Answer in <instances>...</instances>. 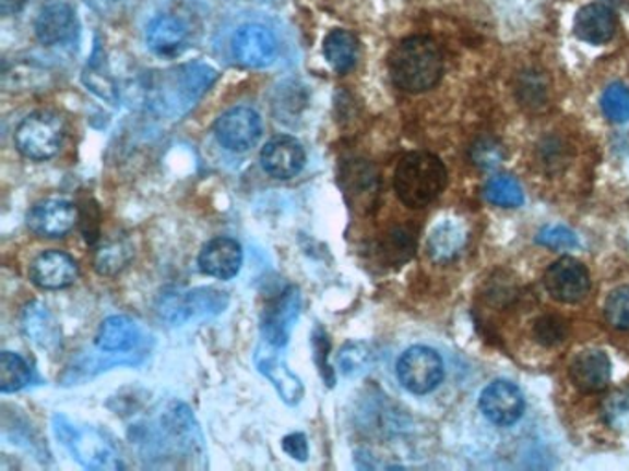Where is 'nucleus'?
Instances as JSON below:
<instances>
[{
    "instance_id": "nucleus-1",
    "label": "nucleus",
    "mask_w": 629,
    "mask_h": 471,
    "mask_svg": "<svg viewBox=\"0 0 629 471\" xmlns=\"http://www.w3.org/2000/svg\"><path fill=\"white\" fill-rule=\"evenodd\" d=\"M130 436L146 459L181 457L198 468H202V464L197 460L205 459V444L200 425L189 407L181 401H168L167 406L161 407L154 419L135 425Z\"/></svg>"
},
{
    "instance_id": "nucleus-2",
    "label": "nucleus",
    "mask_w": 629,
    "mask_h": 471,
    "mask_svg": "<svg viewBox=\"0 0 629 471\" xmlns=\"http://www.w3.org/2000/svg\"><path fill=\"white\" fill-rule=\"evenodd\" d=\"M388 67L395 87L419 95L436 87L443 76V53L432 37H406L393 48Z\"/></svg>"
},
{
    "instance_id": "nucleus-3",
    "label": "nucleus",
    "mask_w": 629,
    "mask_h": 471,
    "mask_svg": "<svg viewBox=\"0 0 629 471\" xmlns=\"http://www.w3.org/2000/svg\"><path fill=\"white\" fill-rule=\"evenodd\" d=\"M218 80V72L205 63H187L173 71L163 72L159 82L150 90L152 106L168 117H181L189 112L197 101L207 93Z\"/></svg>"
},
{
    "instance_id": "nucleus-4",
    "label": "nucleus",
    "mask_w": 629,
    "mask_h": 471,
    "mask_svg": "<svg viewBox=\"0 0 629 471\" xmlns=\"http://www.w3.org/2000/svg\"><path fill=\"white\" fill-rule=\"evenodd\" d=\"M393 186L403 205L425 208L447 186V168L440 157L428 152H412L399 160Z\"/></svg>"
},
{
    "instance_id": "nucleus-5",
    "label": "nucleus",
    "mask_w": 629,
    "mask_h": 471,
    "mask_svg": "<svg viewBox=\"0 0 629 471\" xmlns=\"http://www.w3.org/2000/svg\"><path fill=\"white\" fill-rule=\"evenodd\" d=\"M52 430L56 438L69 449L74 460L87 470L115 471L124 468L117 446L95 427L74 424L63 414H56Z\"/></svg>"
},
{
    "instance_id": "nucleus-6",
    "label": "nucleus",
    "mask_w": 629,
    "mask_h": 471,
    "mask_svg": "<svg viewBox=\"0 0 629 471\" xmlns=\"http://www.w3.org/2000/svg\"><path fill=\"white\" fill-rule=\"evenodd\" d=\"M229 306V294L214 288L168 291L159 301V315L173 326L216 317Z\"/></svg>"
},
{
    "instance_id": "nucleus-7",
    "label": "nucleus",
    "mask_w": 629,
    "mask_h": 471,
    "mask_svg": "<svg viewBox=\"0 0 629 471\" xmlns=\"http://www.w3.org/2000/svg\"><path fill=\"white\" fill-rule=\"evenodd\" d=\"M66 136V122L52 111L32 112L15 130V146L32 160L52 159Z\"/></svg>"
},
{
    "instance_id": "nucleus-8",
    "label": "nucleus",
    "mask_w": 629,
    "mask_h": 471,
    "mask_svg": "<svg viewBox=\"0 0 629 471\" xmlns=\"http://www.w3.org/2000/svg\"><path fill=\"white\" fill-rule=\"evenodd\" d=\"M440 353L428 347H412L399 358L397 377L412 395H428L443 379Z\"/></svg>"
},
{
    "instance_id": "nucleus-9",
    "label": "nucleus",
    "mask_w": 629,
    "mask_h": 471,
    "mask_svg": "<svg viewBox=\"0 0 629 471\" xmlns=\"http://www.w3.org/2000/svg\"><path fill=\"white\" fill-rule=\"evenodd\" d=\"M214 135L227 152L244 154L261 138V117L251 107H233L216 120Z\"/></svg>"
},
{
    "instance_id": "nucleus-10",
    "label": "nucleus",
    "mask_w": 629,
    "mask_h": 471,
    "mask_svg": "<svg viewBox=\"0 0 629 471\" xmlns=\"http://www.w3.org/2000/svg\"><path fill=\"white\" fill-rule=\"evenodd\" d=\"M233 56L238 65L246 69H264L277 58L280 45L273 32L264 24H244L235 32L232 41Z\"/></svg>"
},
{
    "instance_id": "nucleus-11",
    "label": "nucleus",
    "mask_w": 629,
    "mask_h": 471,
    "mask_svg": "<svg viewBox=\"0 0 629 471\" xmlns=\"http://www.w3.org/2000/svg\"><path fill=\"white\" fill-rule=\"evenodd\" d=\"M280 350L281 348L273 347L262 339L261 345L257 347L253 361L257 371L275 387L281 400L285 401L286 406L294 407L304 400L305 387L301 379L288 369L285 355Z\"/></svg>"
},
{
    "instance_id": "nucleus-12",
    "label": "nucleus",
    "mask_w": 629,
    "mask_h": 471,
    "mask_svg": "<svg viewBox=\"0 0 629 471\" xmlns=\"http://www.w3.org/2000/svg\"><path fill=\"white\" fill-rule=\"evenodd\" d=\"M301 313V293L296 286L286 288L275 301L268 304L262 315L261 331L264 341L285 348Z\"/></svg>"
},
{
    "instance_id": "nucleus-13",
    "label": "nucleus",
    "mask_w": 629,
    "mask_h": 471,
    "mask_svg": "<svg viewBox=\"0 0 629 471\" xmlns=\"http://www.w3.org/2000/svg\"><path fill=\"white\" fill-rule=\"evenodd\" d=\"M545 288L556 301L577 304L588 297L591 289L588 267L572 256H563L546 269Z\"/></svg>"
},
{
    "instance_id": "nucleus-14",
    "label": "nucleus",
    "mask_w": 629,
    "mask_h": 471,
    "mask_svg": "<svg viewBox=\"0 0 629 471\" xmlns=\"http://www.w3.org/2000/svg\"><path fill=\"white\" fill-rule=\"evenodd\" d=\"M480 412L491 424L513 425L523 419L524 396L515 383L499 382L489 383L486 389L482 390L478 400Z\"/></svg>"
},
{
    "instance_id": "nucleus-15",
    "label": "nucleus",
    "mask_w": 629,
    "mask_h": 471,
    "mask_svg": "<svg viewBox=\"0 0 629 471\" xmlns=\"http://www.w3.org/2000/svg\"><path fill=\"white\" fill-rule=\"evenodd\" d=\"M149 336L141 324L126 315L107 317L96 334V350L106 353H149Z\"/></svg>"
},
{
    "instance_id": "nucleus-16",
    "label": "nucleus",
    "mask_w": 629,
    "mask_h": 471,
    "mask_svg": "<svg viewBox=\"0 0 629 471\" xmlns=\"http://www.w3.org/2000/svg\"><path fill=\"white\" fill-rule=\"evenodd\" d=\"M78 221L76 206L66 200H47L32 206L26 216L28 229L39 238H63Z\"/></svg>"
},
{
    "instance_id": "nucleus-17",
    "label": "nucleus",
    "mask_w": 629,
    "mask_h": 471,
    "mask_svg": "<svg viewBox=\"0 0 629 471\" xmlns=\"http://www.w3.org/2000/svg\"><path fill=\"white\" fill-rule=\"evenodd\" d=\"M261 162L268 176L286 181L304 170L307 155L294 136H275L262 147Z\"/></svg>"
},
{
    "instance_id": "nucleus-18",
    "label": "nucleus",
    "mask_w": 629,
    "mask_h": 471,
    "mask_svg": "<svg viewBox=\"0 0 629 471\" xmlns=\"http://www.w3.org/2000/svg\"><path fill=\"white\" fill-rule=\"evenodd\" d=\"M31 278L37 288L48 289V291L69 288L76 282V259L63 251L41 253L32 262Z\"/></svg>"
},
{
    "instance_id": "nucleus-19",
    "label": "nucleus",
    "mask_w": 629,
    "mask_h": 471,
    "mask_svg": "<svg viewBox=\"0 0 629 471\" xmlns=\"http://www.w3.org/2000/svg\"><path fill=\"white\" fill-rule=\"evenodd\" d=\"M244 253L240 243L233 238H214L211 242L205 243L198 258L200 269L209 277L229 280L237 277L242 267Z\"/></svg>"
},
{
    "instance_id": "nucleus-20",
    "label": "nucleus",
    "mask_w": 629,
    "mask_h": 471,
    "mask_svg": "<svg viewBox=\"0 0 629 471\" xmlns=\"http://www.w3.org/2000/svg\"><path fill=\"white\" fill-rule=\"evenodd\" d=\"M569 376L580 392L594 395L606 389L612 382V361L602 350H588L570 363Z\"/></svg>"
},
{
    "instance_id": "nucleus-21",
    "label": "nucleus",
    "mask_w": 629,
    "mask_h": 471,
    "mask_svg": "<svg viewBox=\"0 0 629 471\" xmlns=\"http://www.w3.org/2000/svg\"><path fill=\"white\" fill-rule=\"evenodd\" d=\"M34 29H36L37 39L45 47L66 45V43L71 41L76 36V13L69 4H63V2L48 4L37 15Z\"/></svg>"
},
{
    "instance_id": "nucleus-22",
    "label": "nucleus",
    "mask_w": 629,
    "mask_h": 471,
    "mask_svg": "<svg viewBox=\"0 0 629 471\" xmlns=\"http://www.w3.org/2000/svg\"><path fill=\"white\" fill-rule=\"evenodd\" d=\"M21 324H23L24 336L28 337L36 347L48 353L61 350L63 339H61L60 323L43 302L34 301L26 304Z\"/></svg>"
},
{
    "instance_id": "nucleus-23",
    "label": "nucleus",
    "mask_w": 629,
    "mask_h": 471,
    "mask_svg": "<svg viewBox=\"0 0 629 471\" xmlns=\"http://www.w3.org/2000/svg\"><path fill=\"white\" fill-rule=\"evenodd\" d=\"M189 43V28L174 15H157L146 28V45L159 58H176Z\"/></svg>"
},
{
    "instance_id": "nucleus-24",
    "label": "nucleus",
    "mask_w": 629,
    "mask_h": 471,
    "mask_svg": "<svg viewBox=\"0 0 629 471\" xmlns=\"http://www.w3.org/2000/svg\"><path fill=\"white\" fill-rule=\"evenodd\" d=\"M617 32V15L604 4H588L577 13L574 34L589 45H606Z\"/></svg>"
},
{
    "instance_id": "nucleus-25",
    "label": "nucleus",
    "mask_w": 629,
    "mask_h": 471,
    "mask_svg": "<svg viewBox=\"0 0 629 471\" xmlns=\"http://www.w3.org/2000/svg\"><path fill=\"white\" fill-rule=\"evenodd\" d=\"M465 243H467V230L463 229L462 224L447 219L428 235V254L434 262H449L462 253Z\"/></svg>"
},
{
    "instance_id": "nucleus-26",
    "label": "nucleus",
    "mask_w": 629,
    "mask_h": 471,
    "mask_svg": "<svg viewBox=\"0 0 629 471\" xmlns=\"http://www.w3.org/2000/svg\"><path fill=\"white\" fill-rule=\"evenodd\" d=\"M360 53V45L355 34L347 29H333L323 41V56L334 72L345 74L355 69Z\"/></svg>"
},
{
    "instance_id": "nucleus-27",
    "label": "nucleus",
    "mask_w": 629,
    "mask_h": 471,
    "mask_svg": "<svg viewBox=\"0 0 629 471\" xmlns=\"http://www.w3.org/2000/svg\"><path fill=\"white\" fill-rule=\"evenodd\" d=\"M347 195L355 197L353 205H364V208L373 205L375 195L379 192V176L373 170V166L366 162H355L347 170Z\"/></svg>"
},
{
    "instance_id": "nucleus-28",
    "label": "nucleus",
    "mask_w": 629,
    "mask_h": 471,
    "mask_svg": "<svg viewBox=\"0 0 629 471\" xmlns=\"http://www.w3.org/2000/svg\"><path fill=\"white\" fill-rule=\"evenodd\" d=\"M34 379V371L26 361L13 352H2L0 355V390L4 395L17 392L31 385Z\"/></svg>"
},
{
    "instance_id": "nucleus-29",
    "label": "nucleus",
    "mask_w": 629,
    "mask_h": 471,
    "mask_svg": "<svg viewBox=\"0 0 629 471\" xmlns=\"http://www.w3.org/2000/svg\"><path fill=\"white\" fill-rule=\"evenodd\" d=\"M416 245V232L406 227H397L384 235V242L380 245V256L387 264L401 265L414 256Z\"/></svg>"
},
{
    "instance_id": "nucleus-30",
    "label": "nucleus",
    "mask_w": 629,
    "mask_h": 471,
    "mask_svg": "<svg viewBox=\"0 0 629 471\" xmlns=\"http://www.w3.org/2000/svg\"><path fill=\"white\" fill-rule=\"evenodd\" d=\"M484 195L491 205L502 208H519L524 203V192L511 176H495L487 181Z\"/></svg>"
},
{
    "instance_id": "nucleus-31",
    "label": "nucleus",
    "mask_w": 629,
    "mask_h": 471,
    "mask_svg": "<svg viewBox=\"0 0 629 471\" xmlns=\"http://www.w3.org/2000/svg\"><path fill=\"white\" fill-rule=\"evenodd\" d=\"M373 350L368 342L363 341L347 342L336 358L339 371L347 377L360 376L368 371L369 366L373 365Z\"/></svg>"
},
{
    "instance_id": "nucleus-32",
    "label": "nucleus",
    "mask_w": 629,
    "mask_h": 471,
    "mask_svg": "<svg viewBox=\"0 0 629 471\" xmlns=\"http://www.w3.org/2000/svg\"><path fill=\"white\" fill-rule=\"evenodd\" d=\"M602 111L615 124L629 122V88L624 83H612L600 98Z\"/></svg>"
},
{
    "instance_id": "nucleus-33",
    "label": "nucleus",
    "mask_w": 629,
    "mask_h": 471,
    "mask_svg": "<svg viewBox=\"0 0 629 471\" xmlns=\"http://www.w3.org/2000/svg\"><path fill=\"white\" fill-rule=\"evenodd\" d=\"M470 157L475 166L482 170H495L499 168L506 159L505 146L494 136H480L473 142L470 149Z\"/></svg>"
},
{
    "instance_id": "nucleus-34",
    "label": "nucleus",
    "mask_w": 629,
    "mask_h": 471,
    "mask_svg": "<svg viewBox=\"0 0 629 471\" xmlns=\"http://www.w3.org/2000/svg\"><path fill=\"white\" fill-rule=\"evenodd\" d=\"M131 247L126 242H109L96 253L95 267L100 275H115L130 264Z\"/></svg>"
},
{
    "instance_id": "nucleus-35",
    "label": "nucleus",
    "mask_w": 629,
    "mask_h": 471,
    "mask_svg": "<svg viewBox=\"0 0 629 471\" xmlns=\"http://www.w3.org/2000/svg\"><path fill=\"white\" fill-rule=\"evenodd\" d=\"M534 336L543 347H558L569 336V324L559 315H543L535 321Z\"/></svg>"
},
{
    "instance_id": "nucleus-36",
    "label": "nucleus",
    "mask_w": 629,
    "mask_h": 471,
    "mask_svg": "<svg viewBox=\"0 0 629 471\" xmlns=\"http://www.w3.org/2000/svg\"><path fill=\"white\" fill-rule=\"evenodd\" d=\"M602 416L615 430H629V389L613 392L602 407Z\"/></svg>"
},
{
    "instance_id": "nucleus-37",
    "label": "nucleus",
    "mask_w": 629,
    "mask_h": 471,
    "mask_svg": "<svg viewBox=\"0 0 629 471\" xmlns=\"http://www.w3.org/2000/svg\"><path fill=\"white\" fill-rule=\"evenodd\" d=\"M606 318L613 328L629 331V286L617 288L607 297Z\"/></svg>"
},
{
    "instance_id": "nucleus-38",
    "label": "nucleus",
    "mask_w": 629,
    "mask_h": 471,
    "mask_svg": "<svg viewBox=\"0 0 629 471\" xmlns=\"http://www.w3.org/2000/svg\"><path fill=\"white\" fill-rule=\"evenodd\" d=\"M537 243L548 249H559V251H570L578 247V235L574 230L567 229L563 225H548L541 229L537 234Z\"/></svg>"
},
{
    "instance_id": "nucleus-39",
    "label": "nucleus",
    "mask_w": 629,
    "mask_h": 471,
    "mask_svg": "<svg viewBox=\"0 0 629 471\" xmlns=\"http://www.w3.org/2000/svg\"><path fill=\"white\" fill-rule=\"evenodd\" d=\"M517 93L526 106H539L546 98V83L537 72H524L517 85Z\"/></svg>"
},
{
    "instance_id": "nucleus-40",
    "label": "nucleus",
    "mask_w": 629,
    "mask_h": 471,
    "mask_svg": "<svg viewBox=\"0 0 629 471\" xmlns=\"http://www.w3.org/2000/svg\"><path fill=\"white\" fill-rule=\"evenodd\" d=\"M102 63H91L84 72V83L87 87L96 93V95L104 98L107 101L117 100V87H115V82L111 77L102 74L100 71Z\"/></svg>"
},
{
    "instance_id": "nucleus-41",
    "label": "nucleus",
    "mask_w": 629,
    "mask_h": 471,
    "mask_svg": "<svg viewBox=\"0 0 629 471\" xmlns=\"http://www.w3.org/2000/svg\"><path fill=\"white\" fill-rule=\"evenodd\" d=\"M283 449L290 455L292 459L301 460V462H305L309 457V444L301 433H292V435L285 436Z\"/></svg>"
},
{
    "instance_id": "nucleus-42",
    "label": "nucleus",
    "mask_w": 629,
    "mask_h": 471,
    "mask_svg": "<svg viewBox=\"0 0 629 471\" xmlns=\"http://www.w3.org/2000/svg\"><path fill=\"white\" fill-rule=\"evenodd\" d=\"M28 0H0V13L4 17H10V15H15V13L21 12L24 7H26Z\"/></svg>"
},
{
    "instance_id": "nucleus-43",
    "label": "nucleus",
    "mask_w": 629,
    "mask_h": 471,
    "mask_svg": "<svg viewBox=\"0 0 629 471\" xmlns=\"http://www.w3.org/2000/svg\"><path fill=\"white\" fill-rule=\"evenodd\" d=\"M96 2H100L102 7H114L117 0H96Z\"/></svg>"
}]
</instances>
